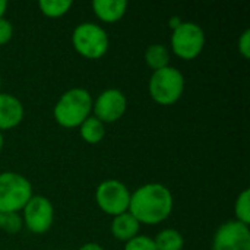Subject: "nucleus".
I'll use <instances>...</instances> for the list:
<instances>
[{
	"label": "nucleus",
	"mask_w": 250,
	"mask_h": 250,
	"mask_svg": "<svg viewBox=\"0 0 250 250\" xmlns=\"http://www.w3.org/2000/svg\"><path fill=\"white\" fill-rule=\"evenodd\" d=\"M212 250H250L249 226L237 220L221 224L214 234Z\"/></svg>",
	"instance_id": "9"
},
{
	"label": "nucleus",
	"mask_w": 250,
	"mask_h": 250,
	"mask_svg": "<svg viewBox=\"0 0 250 250\" xmlns=\"http://www.w3.org/2000/svg\"><path fill=\"white\" fill-rule=\"evenodd\" d=\"M23 221L18 212H0V230L7 234H16L22 230Z\"/></svg>",
	"instance_id": "19"
},
{
	"label": "nucleus",
	"mask_w": 250,
	"mask_h": 250,
	"mask_svg": "<svg viewBox=\"0 0 250 250\" xmlns=\"http://www.w3.org/2000/svg\"><path fill=\"white\" fill-rule=\"evenodd\" d=\"M123 250H157L154 239L148 236H136L132 240L126 242V246Z\"/></svg>",
	"instance_id": "20"
},
{
	"label": "nucleus",
	"mask_w": 250,
	"mask_h": 250,
	"mask_svg": "<svg viewBox=\"0 0 250 250\" xmlns=\"http://www.w3.org/2000/svg\"><path fill=\"white\" fill-rule=\"evenodd\" d=\"M239 51L245 59L250 57V29H245L239 38Z\"/></svg>",
	"instance_id": "22"
},
{
	"label": "nucleus",
	"mask_w": 250,
	"mask_h": 250,
	"mask_svg": "<svg viewBox=\"0 0 250 250\" xmlns=\"http://www.w3.org/2000/svg\"><path fill=\"white\" fill-rule=\"evenodd\" d=\"M34 196L31 182L15 171L0 173V212L22 211Z\"/></svg>",
	"instance_id": "4"
},
{
	"label": "nucleus",
	"mask_w": 250,
	"mask_h": 250,
	"mask_svg": "<svg viewBox=\"0 0 250 250\" xmlns=\"http://www.w3.org/2000/svg\"><path fill=\"white\" fill-rule=\"evenodd\" d=\"M92 111V97L85 88L67 89L56 103L53 114L56 122L67 129L78 127Z\"/></svg>",
	"instance_id": "2"
},
{
	"label": "nucleus",
	"mask_w": 250,
	"mask_h": 250,
	"mask_svg": "<svg viewBox=\"0 0 250 250\" xmlns=\"http://www.w3.org/2000/svg\"><path fill=\"white\" fill-rule=\"evenodd\" d=\"M148 89L155 103L171 105L180 100L185 91V76L177 67L168 64L151 75Z\"/></svg>",
	"instance_id": "3"
},
{
	"label": "nucleus",
	"mask_w": 250,
	"mask_h": 250,
	"mask_svg": "<svg viewBox=\"0 0 250 250\" xmlns=\"http://www.w3.org/2000/svg\"><path fill=\"white\" fill-rule=\"evenodd\" d=\"M54 220V208L48 198L34 195L22 209V221L34 234H44Z\"/></svg>",
	"instance_id": "8"
},
{
	"label": "nucleus",
	"mask_w": 250,
	"mask_h": 250,
	"mask_svg": "<svg viewBox=\"0 0 250 250\" xmlns=\"http://www.w3.org/2000/svg\"><path fill=\"white\" fill-rule=\"evenodd\" d=\"M205 45V32L195 22H182L171 34V48L183 60L196 59Z\"/></svg>",
	"instance_id": "6"
},
{
	"label": "nucleus",
	"mask_w": 250,
	"mask_h": 250,
	"mask_svg": "<svg viewBox=\"0 0 250 250\" xmlns=\"http://www.w3.org/2000/svg\"><path fill=\"white\" fill-rule=\"evenodd\" d=\"M95 201L101 211L116 217L129 211L130 192L120 180L108 179L98 185L95 190Z\"/></svg>",
	"instance_id": "7"
},
{
	"label": "nucleus",
	"mask_w": 250,
	"mask_h": 250,
	"mask_svg": "<svg viewBox=\"0 0 250 250\" xmlns=\"http://www.w3.org/2000/svg\"><path fill=\"white\" fill-rule=\"evenodd\" d=\"M94 13L103 22H117L122 19L127 10L126 0H94L92 1Z\"/></svg>",
	"instance_id": "12"
},
{
	"label": "nucleus",
	"mask_w": 250,
	"mask_h": 250,
	"mask_svg": "<svg viewBox=\"0 0 250 250\" xmlns=\"http://www.w3.org/2000/svg\"><path fill=\"white\" fill-rule=\"evenodd\" d=\"M183 21L180 19V16H173V18H170V21H168V25H170V28L174 31L180 23H182Z\"/></svg>",
	"instance_id": "24"
},
{
	"label": "nucleus",
	"mask_w": 250,
	"mask_h": 250,
	"mask_svg": "<svg viewBox=\"0 0 250 250\" xmlns=\"http://www.w3.org/2000/svg\"><path fill=\"white\" fill-rule=\"evenodd\" d=\"M78 250H104L101 245L98 243H85L83 246H81Z\"/></svg>",
	"instance_id": "23"
},
{
	"label": "nucleus",
	"mask_w": 250,
	"mask_h": 250,
	"mask_svg": "<svg viewBox=\"0 0 250 250\" xmlns=\"http://www.w3.org/2000/svg\"><path fill=\"white\" fill-rule=\"evenodd\" d=\"M13 35V25L4 16L0 18V45L7 44Z\"/></svg>",
	"instance_id": "21"
},
{
	"label": "nucleus",
	"mask_w": 250,
	"mask_h": 250,
	"mask_svg": "<svg viewBox=\"0 0 250 250\" xmlns=\"http://www.w3.org/2000/svg\"><path fill=\"white\" fill-rule=\"evenodd\" d=\"M234 214L237 221L249 226L250 224V190L245 189L236 199L234 204Z\"/></svg>",
	"instance_id": "18"
},
{
	"label": "nucleus",
	"mask_w": 250,
	"mask_h": 250,
	"mask_svg": "<svg viewBox=\"0 0 250 250\" xmlns=\"http://www.w3.org/2000/svg\"><path fill=\"white\" fill-rule=\"evenodd\" d=\"M6 9H7V1L6 0H0V18L4 16Z\"/></svg>",
	"instance_id": "25"
},
{
	"label": "nucleus",
	"mask_w": 250,
	"mask_h": 250,
	"mask_svg": "<svg viewBox=\"0 0 250 250\" xmlns=\"http://www.w3.org/2000/svg\"><path fill=\"white\" fill-rule=\"evenodd\" d=\"M38 7L48 18H60L69 12V9L72 7V1L70 0H40Z\"/></svg>",
	"instance_id": "17"
},
{
	"label": "nucleus",
	"mask_w": 250,
	"mask_h": 250,
	"mask_svg": "<svg viewBox=\"0 0 250 250\" xmlns=\"http://www.w3.org/2000/svg\"><path fill=\"white\" fill-rule=\"evenodd\" d=\"M3 145H4V139H3V133L0 132V151L3 149Z\"/></svg>",
	"instance_id": "26"
},
{
	"label": "nucleus",
	"mask_w": 250,
	"mask_h": 250,
	"mask_svg": "<svg viewBox=\"0 0 250 250\" xmlns=\"http://www.w3.org/2000/svg\"><path fill=\"white\" fill-rule=\"evenodd\" d=\"M72 44L81 56L94 60L107 53L110 40L101 25L94 22H82L73 29Z\"/></svg>",
	"instance_id": "5"
},
{
	"label": "nucleus",
	"mask_w": 250,
	"mask_h": 250,
	"mask_svg": "<svg viewBox=\"0 0 250 250\" xmlns=\"http://www.w3.org/2000/svg\"><path fill=\"white\" fill-rule=\"evenodd\" d=\"M127 108L126 95L117 88L104 89L95 101H92L94 117L103 123H113L122 119Z\"/></svg>",
	"instance_id": "10"
},
{
	"label": "nucleus",
	"mask_w": 250,
	"mask_h": 250,
	"mask_svg": "<svg viewBox=\"0 0 250 250\" xmlns=\"http://www.w3.org/2000/svg\"><path fill=\"white\" fill-rule=\"evenodd\" d=\"M79 130H81L82 139L86 144H91V145L100 144L103 141L104 135H105L104 123L101 120H98L97 117H94V116H89L88 119H85L82 122V125L79 126Z\"/></svg>",
	"instance_id": "14"
},
{
	"label": "nucleus",
	"mask_w": 250,
	"mask_h": 250,
	"mask_svg": "<svg viewBox=\"0 0 250 250\" xmlns=\"http://www.w3.org/2000/svg\"><path fill=\"white\" fill-rule=\"evenodd\" d=\"M173 195L161 183H146L130 193L129 212L139 224L155 226L163 223L173 211Z\"/></svg>",
	"instance_id": "1"
},
{
	"label": "nucleus",
	"mask_w": 250,
	"mask_h": 250,
	"mask_svg": "<svg viewBox=\"0 0 250 250\" xmlns=\"http://www.w3.org/2000/svg\"><path fill=\"white\" fill-rule=\"evenodd\" d=\"M157 250H182L185 246V239L180 231L174 229L161 230L154 239Z\"/></svg>",
	"instance_id": "16"
},
{
	"label": "nucleus",
	"mask_w": 250,
	"mask_h": 250,
	"mask_svg": "<svg viewBox=\"0 0 250 250\" xmlns=\"http://www.w3.org/2000/svg\"><path fill=\"white\" fill-rule=\"evenodd\" d=\"M23 105L12 94L0 92V132L16 127L23 119Z\"/></svg>",
	"instance_id": "11"
},
{
	"label": "nucleus",
	"mask_w": 250,
	"mask_h": 250,
	"mask_svg": "<svg viewBox=\"0 0 250 250\" xmlns=\"http://www.w3.org/2000/svg\"><path fill=\"white\" fill-rule=\"evenodd\" d=\"M145 62L155 72L170 63V51L164 44H151L145 50Z\"/></svg>",
	"instance_id": "15"
},
{
	"label": "nucleus",
	"mask_w": 250,
	"mask_h": 250,
	"mask_svg": "<svg viewBox=\"0 0 250 250\" xmlns=\"http://www.w3.org/2000/svg\"><path fill=\"white\" fill-rule=\"evenodd\" d=\"M141 224L138 220L127 211L120 215H116L111 221V233L117 240L129 242L138 236Z\"/></svg>",
	"instance_id": "13"
},
{
	"label": "nucleus",
	"mask_w": 250,
	"mask_h": 250,
	"mask_svg": "<svg viewBox=\"0 0 250 250\" xmlns=\"http://www.w3.org/2000/svg\"><path fill=\"white\" fill-rule=\"evenodd\" d=\"M0 88H1V78H0Z\"/></svg>",
	"instance_id": "27"
}]
</instances>
